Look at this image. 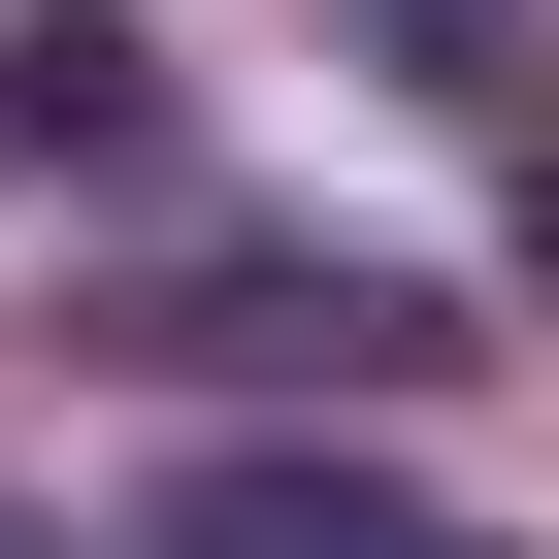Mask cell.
Returning a JSON list of instances; mask_svg holds the SVG:
<instances>
[{"label":"cell","instance_id":"5","mask_svg":"<svg viewBox=\"0 0 559 559\" xmlns=\"http://www.w3.org/2000/svg\"><path fill=\"white\" fill-rule=\"evenodd\" d=\"M526 297H559V99H526Z\"/></svg>","mask_w":559,"mask_h":559},{"label":"cell","instance_id":"6","mask_svg":"<svg viewBox=\"0 0 559 559\" xmlns=\"http://www.w3.org/2000/svg\"><path fill=\"white\" fill-rule=\"evenodd\" d=\"M0 559H67V526H34V493H0Z\"/></svg>","mask_w":559,"mask_h":559},{"label":"cell","instance_id":"4","mask_svg":"<svg viewBox=\"0 0 559 559\" xmlns=\"http://www.w3.org/2000/svg\"><path fill=\"white\" fill-rule=\"evenodd\" d=\"M362 67H395V99H461V132H526V34H493V0H395Z\"/></svg>","mask_w":559,"mask_h":559},{"label":"cell","instance_id":"1","mask_svg":"<svg viewBox=\"0 0 559 559\" xmlns=\"http://www.w3.org/2000/svg\"><path fill=\"white\" fill-rule=\"evenodd\" d=\"M99 362H165V395H362L395 428V395H461V297L428 263H330V230H198Z\"/></svg>","mask_w":559,"mask_h":559},{"label":"cell","instance_id":"3","mask_svg":"<svg viewBox=\"0 0 559 559\" xmlns=\"http://www.w3.org/2000/svg\"><path fill=\"white\" fill-rule=\"evenodd\" d=\"M132 559H428V493H395L362 395H263V428H198V461L132 493Z\"/></svg>","mask_w":559,"mask_h":559},{"label":"cell","instance_id":"2","mask_svg":"<svg viewBox=\"0 0 559 559\" xmlns=\"http://www.w3.org/2000/svg\"><path fill=\"white\" fill-rule=\"evenodd\" d=\"M198 165V67L132 34V0H0V198H67V230H132Z\"/></svg>","mask_w":559,"mask_h":559},{"label":"cell","instance_id":"7","mask_svg":"<svg viewBox=\"0 0 559 559\" xmlns=\"http://www.w3.org/2000/svg\"><path fill=\"white\" fill-rule=\"evenodd\" d=\"M428 559H493V526H428Z\"/></svg>","mask_w":559,"mask_h":559}]
</instances>
